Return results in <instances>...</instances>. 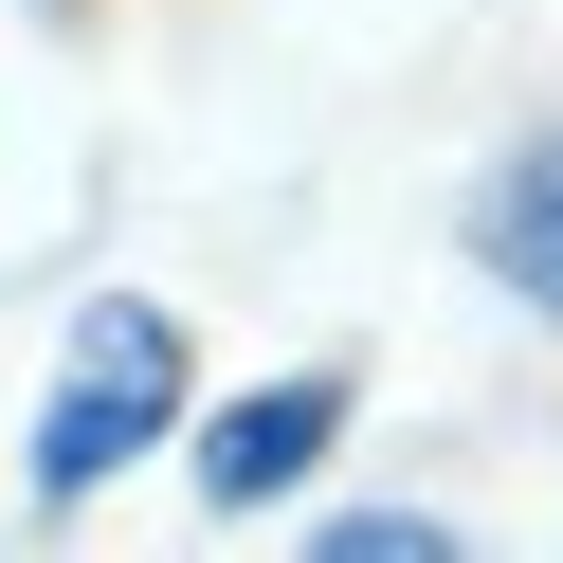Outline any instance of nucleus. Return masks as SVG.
<instances>
[{
    "label": "nucleus",
    "mask_w": 563,
    "mask_h": 563,
    "mask_svg": "<svg viewBox=\"0 0 563 563\" xmlns=\"http://www.w3.org/2000/svg\"><path fill=\"white\" fill-rule=\"evenodd\" d=\"M328 437H345V364H291V382H255V400L200 418V490H219V509H273Z\"/></svg>",
    "instance_id": "f03ea898"
},
{
    "label": "nucleus",
    "mask_w": 563,
    "mask_h": 563,
    "mask_svg": "<svg viewBox=\"0 0 563 563\" xmlns=\"http://www.w3.org/2000/svg\"><path fill=\"white\" fill-rule=\"evenodd\" d=\"M164 418H183V328H164L146 291H110L74 328V364H55V400H37V509H91Z\"/></svg>",
    "instance_id": "f257e3e1"
},
{
    "label": "nucleus",
    "mask_w": 563,
    "mask_h": 563,
    "mask_svg": "<svg viewBox=\"0 0 563 563\" xmlns=\"http://www.w3.org/2000/svg\"><path fill=\"white\" fill-rule=\"evenodd\" d=\"M328 563H454V527H437V509H345Z\"/></svg>",
    "instance_id": "20e7f679"
},
{
    "label": "nucleus",
    "mask_w": 563,
    "mask_h": 563,
    "mask_svg": "<svg viewBox=\"0 0 563 563\" xmlns=\"http://www.w3.org/2000/svg\"><path fill=\"white\" fill-rule=\"evenodd\" d=\"M473 273H490L509 309H545V328H563V128H527V146L473 183Z\"/></svg>",
    "instance_id": "7ed1b4c3"
}]
</instances>
